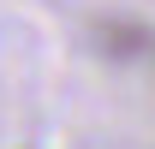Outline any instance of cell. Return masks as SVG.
Returning a JSON list of instances; mask_svg holds the SVG:
<instances>
[]
</instances>
